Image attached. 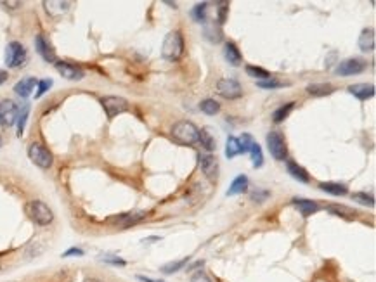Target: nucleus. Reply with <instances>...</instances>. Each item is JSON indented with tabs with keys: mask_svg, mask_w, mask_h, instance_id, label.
<instances>
[{
	"mask_svg": "<svg viewBox=\"0 0 376 282\" xmlns=\"http://www.w3.org/2000/svg\"><path fill=\"white\" fill-rule=\"evenodd\" d=\"M238 154H241V149H239V142L236 137H227V145H225V156L229 158V160H233Z\"/></svg>",
	"mask_w": 376,
	"mask_h": 282,
	"instance_id": "27",
	"label": "nucleus"
},
{
	"mask_svg": "<svg viewBox=\"0 0 376 282\" xmlns=\"http://www.w3.org/2000/svg\"><path fill=\"white\" fill-rule=\"evenodd\" d=\"M35 47H37V52L43 57V61H47V63H56V52L52 45L49 43L43 35H37V38H35Z\"/></svg>",
	"mask_w": 376,
	"mask_h": 282,
	"instance_id": "13",
	"label": "nucleus"
},
{
	"mask_svg": "<svg viewBox=\"0 0 376 282\" xmlns=\"http://www.w3.org/2000/svg\"><path fill=\"white\" fill-rule=\"evenodd\" d=\"M218 23H225V17H227V11H229V4L227 2H220L218 4Z\"/></svg>",
	"mask_w": 376,
	"mask_h": 282,
	"instance_id": "37",
	"label": "nucleus"
},
{
	"mask_svg": "<svg viewBox=\"0 0 376 282\" xmlns=\"http://www.w3.org/2000/svg\"><path fill=\"white\" fill-rule=\"evenodd\" d=\"M199 166L210 180H215L218 177V161L213 154H201Z\"/></svg>",
	"mask_w": 376,
	"mask_h": 282,
	"instance_id": "12",
	"label": "nucleus"
},
{
	"mask_svg": "<svg viewBox=\"0 0 376 282\" xmlns=\"http://www.w3.org/2000/svg\"><path fill=\"white\" fill-rule=\"evenodd\" d=\"M293 202H295V206L300 210V213L304 215V217H309V215L316 213V211L319 210L317 202L309 201V199H295Z\"/></svg>",
	"mask_w": 376,
	"mask_h": 282,
	"instance_id": "23",
	"label": "nucleus"
},
{
	"mask_svg": "<svg viewBox=\"0 0 376 282\" xmlns=\"http://www.w3.org/2000/svg\"><path fill=\"white\" fill-rule=\"evenodd\" d=\"M354 199H356L357 202H361V204H364V206H374V197L369 196V194H366V192H356L354 194Z\"/></svg>",
	"mask_w": 376,
	"mask_h": 282,
	"instance_id": "36",
	"label": "nucleus"
},
{
	"mask_svg": "<svg viewBox=\"0 0 376 282\" xmlns=\"http://www.w3.org/2000/svg\"><path fill=\"white\" fill-rule=\"evenodd\" d=\"M56 69L59 71V74L63 78H66V80H71V82H78L82 80V78L85 76L84 69L78 68L77 64H71V63H66V61H56L54 63Z\"/></svg>",
	"mask_w": 376,
	"mask_h": 282,
	"instance_id": "11",
	"label": "nucleus"
},
{
	"mask_svg": "<svg viewBox=\"0 0 376 282\" xmlns=\"http://www.w3.org/2000/svg\"><path fill=\"white\" fill-rule=\"evenodd\" d=\"M28 156H30V160L35 163V165L40 166V168H43V170L51 168L52 163H54V158H52V154H51L49 149H47L45 145L38 144V142L30 144Z\"/></svg>",
	"mask_w": 376,
	"mask_h": 282,
	"instance_id": "5",
	"label": "nucleus"
},
{
	"mask_svg": "<svg viewBox=\"0 0 376 282\" xmlns=\"http://www.w3.org/2000/svg\"><path fill=\"white\" fill-rule=\"evenodd\" d=\"M187 263V260L184 258V260H177V262H170V263H167V265H163L161 267V272H163V274H173V272H177L179 268H182Z\"/></svg>",
	"mask_w": 376,
	"mask_h": 282,
	"instance_id": "33",
	"label": "nucleus"
},
{
	"mask_svg": "<svg viewBox=\"0 0 376 282\" xmlns=\"http://www.w3.org/2000/svg\"><path fill=\"white\" fill-rule=\"evenodd\" d=\"M248 191V177H244V175H239V177H236L233 180V184H231L229 191H227V196H236V194H243Z\"/></svg>",
	"mask_w": 376,
	"mask_h": 282,
	"instance_id": "20",
	"label": "nucleus"
},
{
	"mask_svg": "<svg viewBox=\"0 0 376 282\" xmlns=\"http://www.w3.org/2000/svg\"><path fill=\"white\" fill-rule=\"evenodd\" d=\"M205 37H207L210 42L218 43L222 40V30L218 28L215 23H210L207 28H205Z\"/></svg>",
	"mask_w": 376,
	"mask_h": 282,
	"instance_id": "26",
	"label": "nucleus"
},
{
	"mask_svg": "<svg viewBox=\"0 0 376 282\" xmlns=\"http://www.w3.org/2000/svg\"><path fill=\"white\" fill-rule=\"evenodd\" d=\"M319 187L324 192L331 194V196H345V194H347V187L338 182H321Z\"/></svg>",
	"mask_w": 376,
	"mask_h": 282,
	"instance_id": "22",
	"label": "nucleus"
},
{
	"mask_svg": "<svg viewBox=\"0 0 376 282\" xmlns=\"http://www.w3.org/2000/svg\"><path fill=\"white\" fill-rule=\"evenodd\" d=\"M257 85H259L260 89H265V90H276V89H281V87H286L288 83L269 78V80H264V82H257Z\"/></svg>",
	"mask_w": 376,
	"mask_h": 282,
	"instance_id": "32",
	"label": "nucleus"
},
{
	"mask_svg": "<svg viewBox=\"0 0 376 282\" xmlns=\"http://www.w3.org/2000/svg\"><path fill=\"white\" fill-rule=\"evenodd\" d=\"M26 59H28V54H26V48L23 43L19 42H11L6 48V64L9 68H21Z\"/></svg>",
	"mask_w": 376,
	"mask_h": 282,
	"instance_id": "6",
	"label": "nucleus"
},
{
	"mask_svg": "<svg viewBox=\"0 0 376 282\" xmlns=\"http://www.w3.org/2000/svg\"><path fill=\"white\" fill-rule=\"evenodd\" d=\"M37 80H35L33 76H28V78H23V80H19L16 83L14 87V92L19 97H23V99H26V97H30L33 94L35 87H37Z\"/></svg>",
	"mask_w": 376,
	"mask_h": 282,
	"instance_id": "15",
	"label": "nucleus"
},
{
	"mask_svg": "<svg viewBox=\"0 0 376 282\" xmlns=\"http://www.w3.org/2000/svg\"><path fill=\"white\" fill-rule=\"evenodd\" d=\"M199 129L192 121L182 120L172 126V139L181 145H192L198 142Z\"/></svg>",
	"mask_w": 376,
	"mask_h": 282,
	"instance_id": "1",
	"label": "nucleus"
},
{
	"mask_svg": "<svg viewBox=\"0 0 376 282\" xmlns=\"http://www.w3.org/2000/svg\"><path fill=\"white\" fill-rule=\"evenodd\" d=\"M333 85L330 83H312V85L307 87V94L314 95V97H322V95H330L333 94Z\"/></svg>",
	"mask_w": 376,
	"mask_h": 282,
	"instance_id": "21",
	"label": "nucleus"
},
{
	"mask_svg": "<svg viewBox=\"0 0 376 282\" xmlns=\"http://www.w3.org/2000/svg\"><path fill=\"white\" fill-rule=\"evenodd\" d=\"M51 85H52V80H42L40 83H38V92H37V97H40V95L45 94V92L51 89Z\"/></svg>",
	"mask_w": 376,
	"mask_h": 282,
	"instance_id": "40",
	"label": "nucleus"
},
{
	"mask_svg": "<svg viewBox=\"0 0 376 282\" xmlns=\"http://www.w3.org/2000/svg\"><path fill=\"white\" fill-rule=\"evenodd\" d=\"M7 78H9L7 71H4V69H0V85H2V83H6V82H7Z\"/></svg>",
	"mask_w": 376,
	"mask_h": 282,
	"instance_id": "43",
	"label": "nucleus"
},
{
	"mask_svg": "<svg viewBox=\"0 0 376 282\" xmlns=\"http://www.w3.org/2000/svg\"><path fill=\"white\" fill-rule=\"evenodd\" d=\"M0 145H2V135H0Z\"/></svg>",
	"mask_w": 376,
	"mask_h": 282,
	"instance_id": "46",
	"label": "nucleus"
},
{
	"mask_svg": "<svg viewBox=\"0 0 376 282\" xmlns=\"http://www.w3.org/2000/svg\"><path fill=\"white\" fill-rule=\"evenodd\" d=\"M348 92L359 100H368L374 95V85H371V83H356V85L348 87Z\"/></svg>",
	"mask_w": 376,
	"mask_h": 282,
	"instance_id": "14",
	"label": "nucleus"
},
{
	"mask_svg": "<svg viewBox=\"0 0 376 282\" xmlns=\"http://www.w3.org/2000/svg\"><path fill=\"white\" fill-rule=\"evenodd\" d=\"M161 54L165 59L168 61H179L184 54V38H182L181 32H172L167 35L163 42V48H161Z\"/></svg>",
	"mask_w": 376,
	"mask_h": 282,
	"instance_id": "2",
	"label": "nucleus"
},
{
	"mask_svg": "<svg viewBox=\"0 0 376 282\" xmlns=\"http://www.w3.org/2000/svg\"><path fill=\"white\" fill-rule=\"evenodd\" d=\"M139 280H142V282H163V280H156V279H151V277H144V275H139Z\"/></svg>",
	"mask_w": 376,
	"mask_h": 282,
	"instance_id": "44",
	"label": "nucleus"
},
{
	"mask_svg": "<svg viewBox=\"0 0 376 282\" xmlns=\"http://www.w3.org/2000/svg\"><path fill=\"white\" fill-rule=\"evenodd\" d=\"M71 254H77V257H82V254H84V251H82V249H77V248H73V249H68L66 253L63 254V257H71Z\"/></svg>",
	"mask_w": 376,
	"mask_h": 282,
	"instance_id": "42",
	"label": "nucleus"
},
{
	"mask_svg": "<svg viewBox=\"0 0 376 282\" xmlns=\"http://www.w3.org/2000/svg\"><path fill=\"white\" fill-rule=\"evenodd\" d=\"M101 104H103V108H104V111H106L109 120L118 116V114L129 111V100L123 99V97H118V95L103 97V99H101Z\"/></svg>",
	"mask_w": 376,
	"mask_h": 282,
	"instance_id": "7",
	"label": "nucleus"
},
{
	"mask_svg": "<svg viewBox=\"0 0 376 282\" xmlns=\"http://www.w3.org/2000/svg\"><path fill=\"white\" fill-rule=\"evenodd\" d=\"M26 211H28L30 218L40 227L49 225V223H52V220H54V213H52V210L40 199L30 201L28 206H26Z\"/></svg>",
	"mask_w": 376,
	"mask_h": 282,
	"instance_id": "3",
	"label": "nucleus"
},
{
	"mask_svg": "<svg viewBox=\"0 0 376 282\" xmlns=\"http://www.w3.org/2000/svg\"><path fill=\"white\" fill-rule=\"evenodd\" d=\"M85 282H101V280H95V279H85Z\"/></svg>",
	"mask_w": 376,
	"mask_h": 282,
	"instance_id": "45",
	"label": "nucleus"
},
{
	"mask_svg": "<svg viewBox=\"0 0 376 282\" xmlns=\"http://www.w3.org/2000/svg\"><path fill=\"white\" fill-rule=\"evenodd\" d=\"M207 7H208V4L203 2V4H198V6L192 9V17H194L198 23H207Z\"/></svg>",
	"mask_w": 376,
	"mask_h": 282,
	"instance_id": "31",
	"label": "nucleus"
},
{
	"mask_svg": "<svg viewBox=\"0 0 376 282\" xmlns=\"http://www.w3.org/2000/svg\"><path fill=\"white\" fill-rule=\"evenodd\" d=\"M198 142L203 145L208 152L215 151V147H217V140H215V137H213V134H212V130H210V129H201L199 130Z\"/></svg>",
	"mask_w": 376,
	"mask_h": 282,
	"instance_id": "19",
	"label": "nucleus"
},
{
	"mask_svg": "<svg viewBox=\"0 0 376 282\" xmlns=\"http://www.w3.org/2000/svg\"><path fill=\"white\" fill-rule=\"evenodd\" d=\"M217 92L225 99H239L243 95V87L234 78H222L217 83Z\"/></svg>",
	"mask_w": 376,
	"mask_h": 282,
	"instance_id": "8",
	"label": "nucleus"
},
{
	"mask_svg": "<svg viewBox=\"0 0 376 282\" xmlns=\"http://www.w3.org/2000/svg\"><path fill=\"white\" fill-rule=\"evenodd\" d=\"M17 113H19V109H17V106L14 104V100H11V99L2 100V102H0V125H4V126L14 125L17 120Z\"/></svg>",
	"mask_w": 376,
	"mask_h": 282,
	"instance_id": "10",
	"label": "nucleus"
},
{
	"mask_svg": "<svg viewBox=\"0 0 376 282\" xmlns=\"http://www.w3.org/2000/svg\"><path fill=\"white\" fill-rule=\"evenodd\" d=\"M293 108H295V104H293V102H288V104L281 106V108H278L276 111H274V114H272L274 121H276V123L284 121L288 118V114L293 111Z\"/></svg>",
	"mask_w": 376,
	"mask_h": 282,
	"instance_id": "28",
	"label": "nucleus"
},
{
	"mask_svg": "<svg viewBox=\"0 0 376 282\" xmlns=\"http://www.w3.org/2000/svg\"><path fill=\"white\" fill-rule=\"evenodd\" d=\"M246 73H248V76L255 78V80H259V82L269 80L270 78L269 71H265V69H262V68H257V66H246Z\"/></svg>",
	"mask_w": 376,
	"mask_h": 282,
	"instance_id": "29",
	"label": "nucleus"
},
{
	"mask_svg": "<svg viewBox=\"0 0 376 282\" xmlns=\"http://www.w3.org/2000/svg\"><path fill=\"white\" fill-rule=\"evenodd\" d=\"M366 69V61L359 59V57H352V59H345L338 64L336 73L340 76H352V74H359Z\"/></svg>",
	"mask_w": 376,
	"mask_h": 282,
	"instance_id": "9",
	"label": "nucleus"
},
{
	"mask_svg": "<svg viewBox=\"0 0 376 282\" xmlns=\"http://www.w3.org/2000/svg\"><path fill=\"white\" fill-rule=\"evenodd\" d=\"M359 47L364 52H373L374 50V30L366 28L362 30L359 35Z\"/></svg>",
	"mask_w": 376,
	"mask_h": 282,
	"instance_id": "17",
	"label": "nucleus"
},
{
	"mask_svg": "<svg viewBox=\"0 0 376 282\" xmlns=\"http://www.w3.org/2000/svg\"><path fill=\"white\" fill-rule=\"evenodd\" d=\"M189 282H212V279H210V277L205 274L203 270H199V272H196V274L191 277Z\"/></svg>",
	"mask_w": 376,
	"mask_h": 282,
	"instance_id": "38",
	"label": "nucleus"
},
{
	"mask_svg": "<svg viewBox=\"0 0 376 282\" xmlns=\"http://www.w3.org/2000/svg\"><path fill=\"white\" fill-rule=\"evenodd\" d=\"M250 154H252V160H253V166H255V168H260V166L264 165V154H262L260 145L257 142L252 145Z\"/></svg>",
	"mask_w": 376,
	"mask_h": 282,
	"instance_id": "30",
	"label": "nucleus"
},
{
	"mask_svg": "<svg viewBox=\"0 0 376 282\" xmlns=\"http://www.w3.org/2000/svg\"><path fill=\"white\" fill-rule=\"evenodd\" d=\"M224 56L227 59V63H229L231 66H239L243 61L241 57V52H239V48L234 45L233 42H227L225 47H224Z\"/></svg>",
	"mask_w": 376,
	"mask_h": 282,
	"instance_id": "18",
	"label": "nucleus"
},
{
	"mask_svg": "<svg viewBox=\"0 0 376 282\" xmlns=\"http://www.w3.org/2000/svg\"><path fill=\"white\" fill-rule=\"evenodd\" d=\"M199 109L205 114H208V116H213V114H217L220 111V104H218L215 99H205V100H201Z\"/></svg>",
	"mask_w": 376,
	"mask_h": 282,
	"instance_id": "25",
	"label": "nucleus"
},
{
	"mask_svg": "<svg viewBox=\"0 0 376 282\" xmlns=\"http://www.w3.org/2000/svg\"><path fill=\"white\" fill-rule=\"evenodd\" d=\"M43 6H45V11L49 12V14L58 16V14H63V12L68 11L69 2H43Z\"/></svg>",
	"mask_w": 376,
	"mask_h": 282,
	"instance_id": "24",
	"label": "nucleus"
},
{
	"mask_svg": "<svg viewBox=\"0 0 376 282\" xmlns=\"http://www.w3.org/2000/svg\"><path fill=\"white\" fill-rule=\"evenodd\" d=\"M103 260L106 263H113V265H125V262H123V260H120V258H108V257H104Z\"/></svg>",
	"mask_w": 376,
	"mask_h": 282,
	"instance_id": "41",
	"label": "nucleus"
},
{
	"mask_svg": "<svg viewBox=\"0 0 376 282\" xmlns=\"http://www.w3.org/2000/svg\"><path fill=\"white\" fill-rule=\"evenodd\" d=\"M267 197H269L267 191H257V192L252 194V201H255V202H264Z\"/></svg>",
	"mask_w": 376,
	"mask_h": 282,
	"instance_id": "39",
	"label": "nucleus"
},
{
	"mask_svg": "<svg viewBox=\"0 0 376 282\" xmlns=\"http://www.w3.org/2000/svg\"><path fill=\"white\" fill-rule=\"evenodd\" d=\"M286 168H288V173H290L295 180H298V182L307 184L309 180H310L309 173H307V170H305L304 166H300L298 163H295V161H288V163H286Z\"/></svg>",
	"mask_w": 376,
	"mask_h": 282,
	"instance_id": "16",
	"label": "nucleus"
},
{
	"mask_svg": "<svg viewBox=\"0 0 376 282\" xmlns=\"http://www.w3.org/2000/svg\"><path fill=\"white\" fill-rule=\"evenodd\" d=\"M238 142H239V149H241V152H250V149H252V145L255 144V140H253L252 135L243 134L241 137L238 139Z\"/></svg>",
	"mask_w": 376,
	"mask_h": 282,
	"instance_id": "35",
	"label": "nucleus"
},
{
	"mask_svg": "<svg viewBox=\"0 0 376 282\" xmlns=\"http://www.w3.org/2000/svg\"><path fill=\"white\" fill-rule=\"evenodd\" d=\"M28 113H30V108L28 106H24L23 109H21L19 113H17V134L23 135V130H24V123H26V118H28Z\"/></svg>",
	"mask_w": 376,
	"mask_h": 282,
	"instance_id": "34",
	"label": "nucleus"
},
{
	"mask_svg": "<svg viewBox=\"0 0 376 282\" xmlns=\"http://www.w3.org/2000/svg\"><path fill=\"white\" fill-rule=\"evenodd\" d=\"M267 147H269V152L272 154L274 160H278V161L286 160L288 145H286V140H284V137H283V134L279 130H272L267 135Z\"/></svg>",
	"mask_w": 376,
	"mask_h": 282,
	"instance_id": "4",
	"label": "nucleus"
}]
</instances>
